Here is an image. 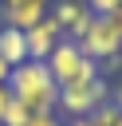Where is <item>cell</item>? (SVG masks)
<instances>
[{
	"instance_id": "obj_2",
	"label": "cell",
	"mask_w": 122,
	"mask_h": 126,
	"mask_svg": "<svg viewBox=\"0 0 122 126\" xmlns=\"http://www.w3.org/2000/svg\"><path fill=\"white\" fill-rule=\"evenodd\" d=\"M47 71H51L55 87H75V83L98 79V63L87 59L75 39H59V43H55V51L47 55Z\"/></svg>"
},
{
	"instance_id": "obj_15",
	"label": "cell",
	"mask_w": 122,
	"mask_h": 126,
	"mask_svg": "<svg viewBox=\"0 0 122 126\" xmlns=\"http://www.w3.org/2000/svg\"><path fill=\"white\" fill-rule=\"evenodd\" d=\"M67 126H94V118H71Z\"/></svg>"
},
{
	"instance_id": "obj_8",
	"label": "cell",
	"mask_w": 122,
	"mask_h": 126,
	"mask_svg": "<svg viewBox=\"0 0 122 126\" xmlns=\"http://www.w3.org/2000/svg\"><path fill=\"white\" fill-rule=\"evenodd\" d=\"M0 59H4L8 67H20V63H28V32L0 24Z\"/></svg>"
},
{
	"instance_id": "obj_1",
	"label": "cell",
	"mask_w": 122,
	"mask_h": 126,
	"mask_svg": "<svg viewBox=\"0 0 122 126\" xmlns=\"http://www.w3.org/2000/svg\"><path fill=\"white\" fill-rule=\"evenodd\" d=\"M8 91H12V98L24 102L31 114H39V110H55V106H59V87H55L47 63H39V59H28V63L12 67V75H8Z\"/></svg>"
},
{
	"instance_id": "obj_10",
	"label": "cell",
	"mask_w": 122,
	"mask_h": 126,
	"mask_svg": "<svg viewBox=\"0 0 122 126\" xmlns=\"http://www.w3.org/2000/svg\"><path fill=\"white\" fill-rule=\"evenodd\" d=\"M24 126H67V122H63L59 110H39V114H28Z\"/></svg>"
},
{
	"instance_id": "obj_9",
	"label": "cell",
	"mask_w": 122,
	"mask_h": 126,
	"mask_svg": "<svg viewBox=\"0 0 122 126\" xmlns=\"http://www.w3.org/2000/svg\"><path fill=\"white\" fill-rule=\"evenodd\" d=\"M28 114H31V110H28L24 102H16V98H12V102L4 106V114H0V126H24V122H28Z\"/></svg>"
},
{
	"instance_id": "obj_4",
	"label": "cell",
	"mask_w": 122,
	"mask_h": 126,
	"mask_svg": "<svg viewBox=\"0 0 122 126\" xmlns=\"http://www.w3.org/2000/svg\"><path fill=\"white\" fill-rule=\"evenodd\" d=\"M75 43H79V51H83L87 59L106 63V59L122 55V28H118L110 16H94V20H91V28H87Z\"/></svg>"
},
{
	"instance_id": "obj_6",
	"label": "cell",
	"mask_w": 122,
	"mask_h": 126,
	"mask_svg": "<svg viewBox=\"0 0 122 126\" xmlns=\"http://www.w3.org/2000/svg\"><path fill=\"white\" fill-rule=\"evenodd\" d=\"M47 8H51V0H0V24L28 32L47 16Z\"/></svg>"
},
{
	"instance_id": "obj_14",
	"label": "cell",
	"mask_w": 122,
	"mask_h": 126,
	"mask_svg": "<svg viewBox=\"0 0 122 126\" xmlns=\"http://www.w3.org/2000/svg\"><path fill=\"white\" fill-rule=\"evenodd\" d=\"M8 75H12V67H8L4 59H0V83H8Z\"/></svg>"
},
{
	"instance_id": "obj_5",
	"label": "cell",
	"mask_w": 122,
	"mask_h": 126,
	"mask_svg": "<svg viewBox=\"0 0 122 126\" xmlns=\"http://www.w3.org/2000/svg\"><path fill=\"white\" fill-rule=\"evenodd\" d=\"M47 12L55 16V24H59L63 39H79V35L91 28V20H94V12L87 8V0H51V8H47Z\"/></svg>"
},
{
	"instance_id": "obj_13",
	"label": "cell",
	"mask_w": 122,
	"mask_h": 126,
	"mask_svg": "<svg viewBox=\"0 0 122 126\" xmlns=\"http://www.w3.org/2000/svg\"><path fill=\"white\" fill-rule=\"evenodd\" d=\"M110 102H114V106H118V110H122V83H118V87H114V91H110Z\"/></svg>"
},
{
	"instance_id": "obj_11",
	"label": "cell",
	"mask_w": 122,
	"mask_h": 126,
	"mask_svg": "<svg viewBox=\"0 0 122 126\" xmlns=\"http://www.w3.org/2000/svg\"><path fill=\"white\" fill-rule=\"evenodd\" d=\"M87 8H91L94 16H110V12L122 8V0H87Z\"/></svg>"
},
{
	"instance_id": "obj_3",
	"label": "cell",
	"mask_w": 122,
	"mask_h": 126,
	"mask_svg": "<svg viewBox=\"0 0 122 126\" xmlns=\"http://www.w3.org/2000/svg\"><path fill=\"white\" fill-rule=\"evenodd\" d=\"M110 102V83H106V75H98V79H91V83H75V87H59V114H63V122H71V118H91L98 106H106Z\"/></svg>"
},
{
	"instance_id": "obj_12",
	"label": "cell",
	"mask_w": 122,
	"mask_h": 126,
	"mask_svg": "<svg viewBox=\"0 0 122 126\" xmlns=\"http://www.w3.org/2000/svg\"><path fill=\"white\" fill-rule=\"evenodd\" d=\"M8 102H12V91H8V83H0V114H4Z\"/></svg>"
},
{
	"instance_id": "obj_7",
	"label": "cell",
	"mask_w": 122,
	"mask_h": 126,
	"mask_svg": "<svg viewBox=\"0 0 122 126\" xmlns=\"http://www.w3.org/2000/svg\"><path fill=\"white\" fill-rule=\"evenodd\" d=\"M63 39V32H59V24H55V16L47 12L35 28H28V59H39V63H47V55L55 51V43Z\"/></svg>"
}]
</instances>
